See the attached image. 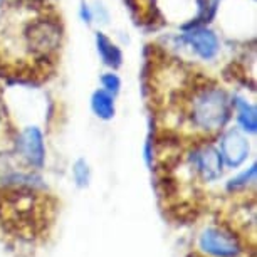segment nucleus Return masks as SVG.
<instances>
[{
	"instance_id": "nucleus-15",
	"label": "nucleus",
	"mask_w": 257,
	"mask_h": 257,
	"mask_svg": "<svg viewBox=\"0 0 257 257\" xmlns=\"http://www.w3.org/2000/svg\"><path fill=\"white\" fill-rule=\"evenodd\" d=\"M47 2H49V0H47Z\"/></svg>"
},
{
	"instance_id": "nucleus-12",
	"label": "nucleus",
	"mask_w": 257,
	"mask_h": 257,
	"mask_svg": "<svg viewBox=\"0 0 257 257\" xmlns=\"http://www.w3.org/2000/svg\"><path fill=\"white\" fill-rule=\"evenodd\" d=\"M257 167L255 165H252L249 170H245V172H242L239 177L232 178V180L227 183V190L230 192H237V190H242V188H245L249 183H254L255 182V170Z\"/></svg>"
},
{
	"instance_id": "nucleus-10",
	"label": "nucleus",
	"mask_w": 257,
	"mask_h": 257,
	"mask_svg": "<svg viewBox=\"0 0 257 257\" xmlns=\"http://www.w3.org/2000/svg\"><path fill=\"white\" fill-rule=\"evenodd\" d=\"M232 108H235L237 111V121H239V124L242 126V130L249 133H255V130H257L255 106L240 98H235V101H232Z\"/></svg>"
},
{
	"instance_id": "nucleus-9",
	"label": "nucleus",
	"mask_w": 257,
	"mask_h": 257,
	"mask_svg": "<svg viewBox=\"0 0 257 257\" xmlns=\"http://www.w3.org/2000/svg\"><path fill=\"white\" fill-rule=\"evenodd\" d=\"M91 109H93V113L98 116L99 119H104V121L113 119V116L116 113L114 96L109 94L108 91H104L103 88L94 91L93 96H91Z\"/></svg>"
},
{
	"instance_id": "nucleus-14",
	"label": "nucleus",
	"mask_w": 257,
	"mask_h": 257,
	"mask_svg": "<svg viewBox=\"0 0 257 257\" xmlns=\"http://www.w3.org/2000/svg\"><path fill=\"white\" fill-rule=\"evenodd\" d=\"M0 4H2V0H0Z\"/></svg>"
},
{
	"instance_id": "nucleus-11",
	"label": "nucleus",
	"mask_w": 257,
	"mask_h": 257,
	"mask_svg": "<svg viewBox=\"0 0 257 257\" xmlns=\"http://www.w3.org/2000/svg\"><path fill=\"white\" fill-rule=\"evenodd\" d=\"M72 177H74L76 185L79 188H84L89 185L91 170H89V165L86 163V160L79 158L74 165H72Z\"/></svg>"
},
{
	"instance_id": "nucleus-8",
	"label": "nucleus",
	"mask_w": 257,
	"mask_h": 257,
	"mask_svg": "<svg viewBox=\"0 0 257 257\" xmlns=\"http://www.w3.org/2000/svg\"><path fill=\"white\" fill-rule=\"evenodd\" d=\"M96 47H98L101 61L111 69H118L123 64V54H121L119 47L104 32H96Z\"/></svg>"
},
{
	"instance_id": "nucleus-5",
	"label": "nucleus",
	"mask_w": 257,
	"mask_h": 257,
	"mask_svg": "<svg viewBox=\"0 0 257 257\" xmlns=\"http://www.w3.org/2000/svg\"><path fill=\"white\" fill-rule=\"evenodd\" d=\"M192 165L195 168V173L203 182H215L222 175L224 160H222L220 152L213 145L202 143L192 155Z\"/></svg>"
},
{
	"instance_id": "nucleus-1",
	"label": "nucleus",
	"mask_w": 257,
	"mask_h": 257,
	"mask_svg": "<svg viewBox=\"0 0 257 257\" xmlns=\"http://www.w3.org/2000/svg\"><path fill=\"white\" fill-rule=\"evenodd\" d=\"M64 44V24L47 0H11L0 12V72L37 82L54 72Z\"/></svg>"
},
{
	"instance_id": "nucleus-6",
	"label": "nucleus",
	"mask_w": 257,
	"mask_h": 257,
	"mask_svg": "<svg viewBox=\"0 0 257 257\" xmlns=\"http://www.w3.org/2000/svg\"><path fill=\"white\" fill-rule=\"evenodd\" d=\"M17 152L26 158V162L34 168H42L46 160L44 137L37 126L24 128L17 138Z\"/></svg>"
},
{
	"instance_id": "nucleus-4",
	"label": "nucleus",
	"mask_w": 257,
	"mask_h": 257,
	"mask_svg": "<svg viewBox=\"0 0 257 257\" xmlns=\"http://www.w3.org/2000/svg\"><path fill=\"white\" fill-rule=\"evenodd\" d=\"M182 39L183 42H187L195 51L198 57H202L205 61H210L219 54V37L215 36L213 31L203 26V24H190Z\"/></svg>"
},
{
	"instance_id": "nucleus-2",
	"label": "nucleus",
	"mask_w": 257,
	"mask_h": 257,
	"mask_svg": "<svg viewBox=\"0 0 257 257\" xmlns=\"http://www.w3.org/2000/svg\"><path fill=\"white\" fill-rule=\"evenodd\" d=\"M36 177L16 175L0 190V220L7 229L37 234L49 220L47 193L39 192Z\"/></svg>"
},
{
	"instance_id": "nucleus-7",
	"label": "nucleus",
	"mask_w": 257,
	"mask_h": 257,
	"mask_svg": "<svg viewBox=\"0 0 257 257\" xmlns=\"http://www.w3.org/2000/svg\"><path fill=\"white\" fill-rule=\"evenodd\" d=\"M220 155L227 167L237 168L249 157V142L239 130H229L220 142Z\"/></svg>"
},
{
	"instance_id": "nucleus-13",
	"label": "nucleus",
	"mask_w": 257,
	"mask_h": 257,
	"mask_svg": "<svg viewBox=\"0 0 257 257\" xmlns=\"http://www.w3.org/2000/svg\"><path fill=\"white\" fill-rule=\"evenodd\" d=\"M101 84H103V89L108 91L109 94L116 96L119 93V88H121V81L119 77L113 74V72H108V74L101 76Z\"/></svg>"
},
{
	"instance_id": "nucleus-3",
	"label": "nucleus",
	"mask_w": 257,
	"mask_h": 257,
	"mask_svg": "<svg viewBox=\"0 0 257 257\" xmlns=\"http://www.w3.org/2000/svg\"><path fill=\"white\" fill-rule=\"evenodd\" d=\"M198 245L205 254L212 257H239L242 250L239 240L234 235L217 227H210L203 232Z\"/></svg>"
}]
</instances>
